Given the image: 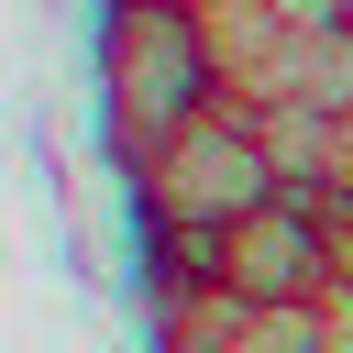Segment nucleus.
<instances>
[{"label": "nucleus", "instance_id": "obj_1", "mask_svg": "<svg viewBox=\"0 0 353 353\" xmlns=\"http://www.w3.org/2000/svg\"><path fill=\"white\" fill-rule=\"evenodd\" d=\"M99 88H110V143L132 165H154L199 110H221L199 11L188 0H110V22H99Z\"/></svg>", "mask_w": 353, "mask_h": 353}, {"label": "nucleus", "instance_id": "obj_2", "mask_svg": "<svg viewBox=\"0 0 353 353\" xmlns=\"http://www.w3.org/2000/svg\"><path fill=\"white\" fill-rule=\"evenodd\" d=\"M143 176V221L154 232H232V221H254L265 199H276V154H265V132H254V110L243 99H221V110H199L154 165H132Z\"/></svg>", "mask_w": 353, "mask_h": 353}, {"label": "nucleus", "instance_id": "obj_3", "mask_svg": "<svg viewBox=\"0 0 353 353\" xmlns=\"http://www.w3.org/2000/svg\"><path fill=\"white\" fill-rule=\"evenodd\" d=\"M331 276H342V199H298V188H276L254 221L221 232V287L254 298V309H309Z\"/></svg>", "mask_w": 353, "mask_h": 353}, {"label": "nucleus", "instance_id": "obj_4", "mask_svg": "<svg viewBox=\"0 0 353 353\" xmlns=\"http://www.w3.org/2000/svg\"><path fill=\"white\" fill-rule=\"evenodd\" d=\"M188 11H199V44H210V77H221V99L265 110L309 22H287V0H188Z\"/></svg>", "mask_w": 353, "mask_h": 353}, {"label": "nucleus", "instance_id": "obj_5", "mask_svg": "<svg viewBox=\"0 0 353 353\" xmlns=\"http://www.w3.org/2000/svg\"><path fill=\"white\" fill-rule=\"evenodd\" d=\"M287 22H309V33H342V22H353V0H287Z\"/></svg>", "mask_w": 353, "mask_h": 353}, {"label": "nucleus", "instance_id": "obj_6", "mask_svg": "<svg viewBox=\"0 0 353 353\" xmlns=\"http://www.w3.org/2000/svg\"><path fill=\"white\" fill-rule=\"evenodd\" d=\"M331 199H353V110H342V154H331Z\"/></svg>", "mask_w": 353, "mask_h": 353}, {"label": "nucleus", "instance_id": "obj_7", "mask_svg": "<svg viewBox=\"0 0 353 353\" xmlns=\"http://www.w3.org/2000/svg\"><path fill=\"white\" fill-rule=\"evenodd\" d=\"M342 33H353V22H342Z\"/></svg>", "mask_w": 353, "mask_h": 353}]
</instances>
